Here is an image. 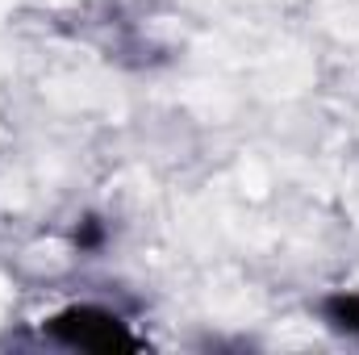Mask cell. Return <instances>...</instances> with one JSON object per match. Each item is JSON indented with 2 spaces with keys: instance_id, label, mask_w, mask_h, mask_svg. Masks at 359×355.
<instances>
[{
  "instance_id": "6da1fadb",
  "label": "cell",
  "mask_w": 359,
  "mask_h": 355,
  "mask_svg": "<svg viewBox=\"0 0 359 355\" xmlns=\"http://www.w3.org/2000/svg\"><path fill=\"white\" fill-rule=\"evenodd\" d=\"M42 335L67 351H96V355H121V351H142V339L134 326L104 309V305H63L50 318H42Z\"/></svg>"
},
{
  "instance_id": "3957f363",
  "label": "cell",
  "mask_w": 359,
  "mask_h": 355,
  "mask_svg": "<svg viewBox=\"0 0 359 355\" xmlns=\"http://www.w3.org/2000/svg\"><path fill=\"white\" fill-rule=\"evenodd\" d=\"M96 243H100V226H96V222H84V230H76V247L88 251V247H96Z\"/></svg>"
},
{
  "instance_id": "7a4b0ae2",
  "label": "cell",
  "mask_w": 359,
  "mask_h": 355,
  "mask_svg": "<svg viewBox=\"0 0 359 355\" xmlns=\"http://www.w3.org/2000/svg\"><path fill=\"white\" fill-rule=\"evenodd\" d=\"M322 318H326V326L330 330H339V335H355L359 339V293L351 288H339V293H330V297H322Z\"/></svg>"
}]
</instances>
